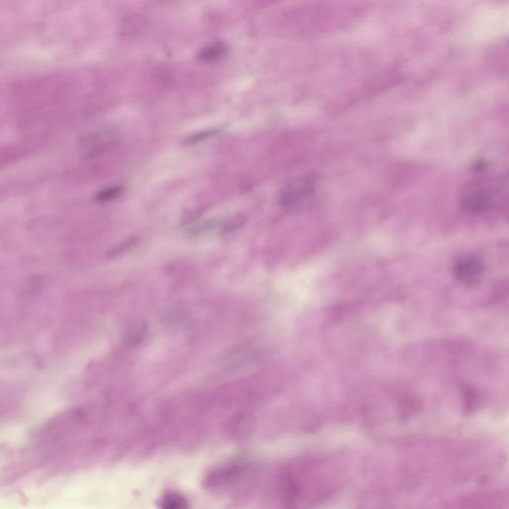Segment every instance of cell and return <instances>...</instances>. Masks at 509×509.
Here are the masks:
<instances>
[{
  "mask_svg": "<svg viewBox=\"0 0 509 509\" xmlns=\"http://www.w3.org/2000/svg\"><path fill=\"white\" fill-rule=\"evenodd\" d=\"M226 46L221 42H215L200 50L198 58L204 62H216L226 55Z\"/></svg>",
  "mask_w": 509,
  "mask_h": 509,
  "instance_id": "8992f818",
  "label": "cell"
},
{
  "mask_svg": "<svg viewBox=\"0 0 509 509\" xmlns=\"http://www.w3.org/2000/svg\"><path fill=\"white\" fill-rule=\"evenodd\" d=\"M413 509H508V493L501 490L473 491Z\"/></svg>",
  "mask_w": 509,
  "mask_h": 509,
  "instance_id": "7a4b0ae2",
  "label": "cell"
},
{
  "mask_svg": "<svg viewBox=\"0 0 509 509\" xmlns=\"http://www.w3.org/2000/svg\"><path fill=\"white\" fill-rule=\"evenodd\" d=\"M508 198V180L503 175L476 178L466 183L460 191V204L465 211L481 214L501 207Z\"/></svg>",
  "mask_w": 509,
  "mask_h": 509,
  "instance_id": "6da1fadb",
  "label": "cell"
},
{
  "mask_svg": "<svg viewBox=\"0 0 509 509\" xmlns=\"http://www.w3.org/2000/svg\"><path fill=\"white\" fill-rule=\"evenodd\" d=\"M122 187L120 185L115 187H107L106 189L102 190L97 194L96 199L100 202L112 201L122 194Z\"/></svg>",
  "mask_w": 509,
  "mask_h": 509,
  "instance_id": "ba28073f",
  "label": "cell"
},
{
  "mask_svg": "<svg viewBox=\"0 0 509 509\" xmlns=\"http://www.w3.org/2000/svg\"><path fill=\"white\" fill-rule=\"evenodd\" d=\"M115 140V134L110 129L95 130L91 134L85 135L80 142V150L84 155L91 157L101 154L109 149Z\"/></svg>",
  "mask_w": 509,
  "mask_h": 509,
  "instance_id": "5b68a950",
  "label": "cell"
},
{
  "mask_svg": "<svg viewBox=\"0 0 509 509\" xmlns=\"http://www.w3.org/2000/svg\"><path fill=\"white\" fill-rule=\"evenodd\" d=\"M318 180L313 177H303L288 183L280 191L279 201L282 206L298 209L307 207L315 199Z\"/></svg>",
  "mask_w": 509,
  "mask_h": 509,
  "instance_id": "3957f363",
  "label": "cell"
},
{
  "mask_svg": "<svg viewBox=\"0 0 509 509\" xmlns=\"http://www.w3.org/2000/svg\"><path fill=\"white\" fill-rule=\"evenodd\" d=\"M160 509H188V503L182 495L172 493V495L164 496Z\"/></svg>",
  "mask_w": 509,
  "mask_h": 509,
  "instance_id": "52a82bcc",
  "label": "cell"
},
{
  "mask_svg": "<svg viewBox=\"0 0 509 509\" xmlns=\"http://www.w3.org/2000/svg\"><path fill=\"white\" fill-rule=\"evenodd\" d=\"M486 274V265L483 260L475 256L461 258L453 267L456 279L463 285H478Z\"/></svg>",
  "mask_w": 509,
  "mask_h": 509,
  "instance_id": "277c9868",
  "label": "cell"
}]
</instances>
